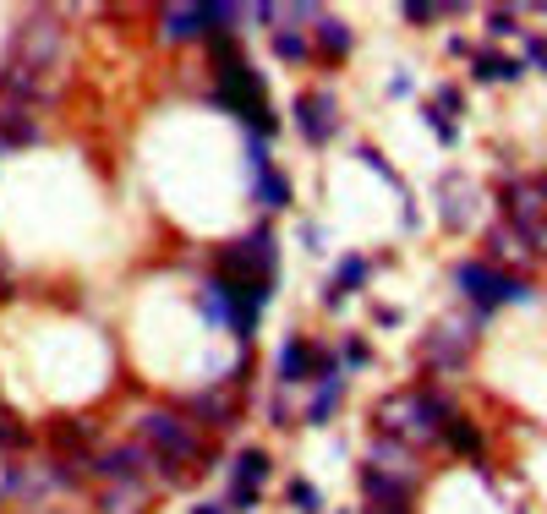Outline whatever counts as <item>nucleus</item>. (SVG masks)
I'll use <instances>...</instances> for the list:
<instances>
[{"mask_svg": "<svg viewBox=\"0 0 547 514\" xmlns=\"http://www.w3.org/2000/svg\"><path fill=\"white\" fill-rule=\"evenodd\" d=\"M340 400H345V372H334V378H323L318 400L307 405V422H312V427H329V416L340 411Z\"/></svg>", "mask_w": 547, "mask_h": 514, "instance_id": "nucleus-14", "label": "nucleus"}, {"mask_svg": "<svg viewBox=\"0 0 547 514\" xmlns=\"http://www.w3.org/2000/svg\"><path fill=\"white\" fill-rule=\"evenodd\" d=\"M487 22H493V39H509V33L520 28V22H515V11H487Z\"/></svg>", "mask_w": 547, "mask_h": 514, "instance_id": "nucleus-21", "label": "nucleus"}, {"mask_svg": "<svg viewBox=\"0 0 547 514\" xmlns=\"http://www.w3.org/2000/svg\"><path fill=\"white\" fill-rule=\"evenodd\" d=\"M449 416H455V405H449L444 389H427V383H416V389H394L389 400L372 405V422H378V432H389V438L400 443H433L444 438Z\"/></svg>", "mask_w": 547, "mask_h": 514, "instance_id": "nucleus-1", "label": "nucleus"}, {"mask_svg": "<svg viewBox=\"0 0 547 514\" xmlns=\"http://www.w3.org/2000/svg\"><path fill=\"white\" fill-rule=\"evenodd\" d=\"M318 356H323V345H312L307 334H290L285 350H279V383H318L323 378Z\"/></svg>", "mask_w": 547, "mask_h": 514, "instance_id": "nucleus-7", "label": "nucleus"}, {"mask_svg": "<svg viewBox=\"0 0 547 514\" xmlns=\"http://www.w3.org/2000/svg\"><path fill=\"white\" fill-rule=\"evenodd\" d=\"M340 361H345V367H367V361H372L367 340H356V334H345V345H340Z\"/></svg>", "mask_w": 547, "mask_h": 514, "instance_id": "nucleus-19", "label": "nucleus"}, {"mask_svg": "<svg viewBox=\"0 0 547 514\" xmlns=\"http://www.w3.org/2000/svg\"><path fill=\"white\" fill-rule=\"evenodd\" d=\"M192 514H236V509H225V504H197Z\"/></svg>", "mask_w": 547, "mask_h": 514, "instance_id": "nucleus-26", "label": "nucleus"}, {"mask_svg": "<svg viewBox=\"0 0 547 514\" xmlns=\"http://www.w3.org/2000/svg\"><path fill=\"white\" fill-rule=\"evenodd\" d=\"M476 312L465 318V312H455V318H444L433 334L422 340V361L427 372H460L465 361H471V345H476Z\"/></svg>", "mask_w": 547, "mask_h": 514, "instance_id": "nucleus-3", "label": "nucleus"}, {"mask_svg": "<svg viewBox=\"0 0 547 514\" xmlns=\"http://www.w3.org/2000/svg\"><path fill=\"white\" fill-rule=\"evenodd\" d=\"M438 110H460V88H444V93H438Z\"/></svg>", "mask_w": 547, "mask_h": 514, "instance_id": "nucleus-25", "label": "nucleus"}, {"mask_svg": "<svg viewBox=\"0 0 547 514\" xmlns=\"http://www.w3.org/2000/svg\"><path fill=\"white\" fill-rule=\"evenodd\" d=\"M312 39H318V55L323 61H340V55H351V22H340V17H318V28H312Z\"/></svg>", "mask_w": 547, "mask_h": 514, "instance_id": "nucleus-11", "label": "nucleus"}, {"mask_svg": "<svg viewBox=\"0 0 547 514\" xmlns=\"http://www.w3.org/2000/svg\"><path fill=\"white\" fill-rule=\"evenodd\" d=\"M542 236H531V230H520V225H493L487 230V247H493V268L498 263H531V257H537L542 247H537Z\"/></svg>", "mask_w": 547, "mask_h": 514, "instance_id": "nucleus-8", "label": "nucleus"}, {"mask_svg": "<svg viewBox=\"0 0 547 514\" xmlns=\"http://www.w3.org/2000/svg\"><path fill=\"white\" fill-rule=\"evenodd\" d=\"M269 482V449H241L236 454V487H263Z\"/></svg>", "mask_w": 547, "mask_h": 514, "instance_id": "nucleus-15", "label": "nucleus"}, {"mask_svg": "<svg viewBox=\"0 0 547 514\" xmlns=\"http://www.w3.org/2000/svg\"><path fill=\"white\" fill-rule=\"evenodd\" d=\"M444 443H449V449H455L460 454V460H476V465H482V454H487V438H482V427H476L471 422V416H449V427H444Z\"/></svg>", "mask_w": 547, "mask_h": 514, "instance_id": "nucleus-9", "label": "nucleus"}, {"mask_svg": "<svg viewBox=\"0 0 547 514\" xmlns=\"http://www.w3.org/2000/svg\"><path fill=\"white\" fill-rule=\"evenodd\" d=\"M362 514H411V504H367Z\"/></svg>", "mask_w": 547, "mask_h": 514, "instance_id": "nucleus-24", "label": "nucleus"}, {"mask_svg": "<svg viewBox=\"0 0 547 514\" xmlns=\"http://www.w3.org/2000/svg\"><path fill=\"white\" fill-rule=\"evenodd\" d=\"M362 493L372 498V504H411V487L394 482V476L372 471V465H362Z\"/></svg>", "mask_w": 547, "mask_h": 514, "instance_id": "nucleus-13", "label": "nucleus"}, {"mask_svg": "<svg viewBox=\"0 0 547 514\" xmlns=\"http://www.w3.org/2000/svg\"><path fill=\"white\" fill-rule=\"evenodd\" d=\"M422 115H427V126H433V132H438V143H444V148H455V137H460V132H455V126H449V115H444V110H433V104H427Z\"/></svg>", "mask_w": 547, "mask_h": 514, "instance_id": "nucleus-20", "label": "nucleus"}, {"mask_svg": "<svg viewBox=\"0 0 547 514\" xmlns=\"http://www.w3.org/2000/svg\"><path fill=\"white\" fill-rule=\"evenodd\" d=\"M285 498H290V509H296V514H318L323 509V498H318V487H312V482H290Z\"/></svg>", "mask_w": 547, "mask_h": 514, "instance_id": "nucleus-18", "label": "nucleus"}, {"mask_svg": "<svg viewBox=\"0 0 547 514\" xmlns=\"http://www.w3.org/2000/svg\"><path fill=\"white\" fill-rule=\"evenodd\" d=\"M208 39V6H176L165 11V39Z\"/></svg>", "mask_w": 547, "mask_h": 514, "instance_id": "nucleus-12", "label": "nucleus"}, {"mask_svg": "<svg viewBox=\"0 0 547 514\" xmlns=\"http://www.w3.org/2000/svg\"><path fill=\"white\" fill-rule=\"evenodd\" d=\"M143 432H148V443L159 449V460H203V443L186 432L176 416H143Z\"/></svg>", "mask_w": 547, "mask_h": 514, "instance_id": "nucleus-5", "label": "nucleus"}, {"mask_svg": "<svg viewBox=\"0 0 547 514\" xmlns=\"http://www.w3.org/2000/svg\"><path fill=\"white\" fill-rule=\"evenodd\" d=\"M526 55H531L537 66H547V39H526Z\"/></svg>", "mask_w": 547, "mask_h": 514, "instance_id": "nucleus-23", "label": "nucleus"}, {"mask_svg": "<svg viewBox=\"0 0 547 514\" xmlns=\"http://www.w3.org/2000/svg\"><path fill=\"white\" fill-rule=\"evenodd\" d=\"M455 290L465 296V307L476 312V318H487V312H498V307H509V301H531V285L526 279H515V274H504V268H493V263H460L455 268Z\"/></svg>", "mask_w": 547, "mask_h": 514, "instance_id": "nucleus-2", "label": "nucleus"}, {"mask_svg": "<svg viewBox=\"0 0 547 514\" xmlns=\"http://www.w3.org/2000/svg\"><path fill=\"white\" fill-rule=\"evenodd\" d=\"M274 55H279V61H312V39H307V33H274Z\"/></svg>", "mask_w": 547, "mask_h": 514, "instance_id": "nucleus-16", "label": "nucleus"}, {"mask_svg": "<svg viewBox=\"0 0 547 514\" xmlns=\"http://www.w3.org/2000/svg\"><path fill=\"white\" fill-rule=\"evenodd\" d=\"M526 66L515 55H493V50H471V77L476 83H520Z\"/></svg>", "mask_w": 547, "mask_h": 514, "instance_id": "nucleus-10", "label": "nucleus"}, {"mask_svg": "<svg viewBox=\"0 0 547 514\" xmlns=\"http://www.w3.org/2000/svg\"><path fill=\"white\" fill-rule=\"evenodd\" d=\"M230 504H236V514L258 509V487H230Z\"/></svg>", "mask_w": 547, "mask_h": 514, "instance_id": "nucleus-22", "label": "nucleus"}, {"mask_svg": "<svg viewBox=\"0 0 547 514\" xmlns=\"http://www.w3.org/2000/svg\"><path fill=\"white\" fill-rule=\"evenodd\" d=\"M290 115H296V132L307 137L312 148H323L334 132H340V104H334V93H323V88L318 93H296V110Z\"/></svg>", "mask_w": 547, "mask_h": 514, "instance_id": "nucleus-4", "label": "nucleus"}, {"mask_svg": "<svg viewBox=\"0 0 547 514\" xmlns=\"http://www.w3.org/2000/svg\"><path fill=\"white\" fill-rule=\"evenodd\" d=\"M367 465L383 476H394V482H405V487H416V476H422L416 471V449L400 438H389V432H378V438L367 443Z\"/></svg>", "mask_w": 547, "mask_h": 514, "instance_id": "nucleus-6", "label": "nucleus"}, {"mask_svg": "<svg viewBox=\"0 0 547 514\" xmlns=\"http://www.w3.org/2000/svg\"><path fill=\"white\" fill-rule=\"evenodd\" d=\"M258 197H263V208H290V186H285V175H279V170L258 175Z\"/></svg>", "mask_w": 547, "mask_h": 514, "instance_id": "nucleus-17", "label": "nucleus"}]
</instances>
